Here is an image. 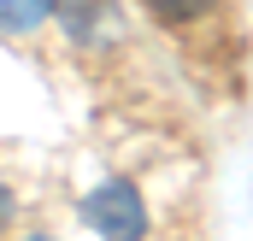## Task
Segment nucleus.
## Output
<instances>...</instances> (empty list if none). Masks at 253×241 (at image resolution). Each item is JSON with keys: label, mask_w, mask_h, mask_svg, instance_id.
Returning <instances> with one entry per match:
<instances>
[{"label": "nucleus", "mask_w": 253, "mask_h": 241, "mask_svg": "<svg viewBox=\"0 0 253 241\" xmlns=\"http://www.w3.org/2000/svg\"><path fill=\"white\" fill-rule=\"evenodd\" d=\"M83 218H88L100 236H124V241L147 230V206H141V194H135L129 182H118V177L100 182V188L83 200Z\"/></svg>", "instance_id": "nucleus-1"}, {"label": "nucleus", "mask_w": 253, "mask_h": 241, "mask_svg": "<svg viewBox=\"0 0 253 241\" xmlns=\"http://www.w3.org/2000/svg\"><path fill=\"white\" fill-rule=\"evenodd\" d=\"M212 6H218V0H147V12L165 18V24H189L200 12H212Z\"/></svg>", "instance_id": "nucleus-2"}, {"label": "nucleus", "mask_w": 253, "mask_h": 241, "mask_svg": "<svg viewBox=\"0 0 253 241\" xmlns=\"http://www.w3.org/2000/svg\"><path fill=\"white\" fill-rule=\"evenodd\" d=\"M36 18H47V0H6L0 6V30L12 24V30H30Z\"/></svg>", "instance_id": "nucleus-3"}, {"label": "nucleus", "mask_w": 253, "mask_h": 241, "mask_svg": "<svg viewBox=\"0 0 253 241\" xmlns=\"http://www.w3.org/2000/svg\"><path fill=\"white\" fill-rule=\"evenodd\" d=\"M6 218H12V194L0 188V224H6Z\"/></svg>", "instance_id": "nucleus-4"}]
</instances>
